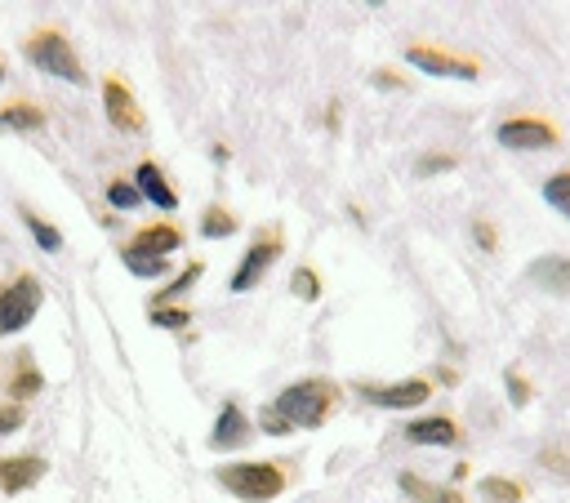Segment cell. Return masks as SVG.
<instances>
[{
    "mask_svg": "<svg viewBox=\"0 0 570 503\" xmlns=\"http://www.w3.org/2000/svg\"><path fill=\"white\" fill-rule=\"evenodd\" d=\"M338 401H343V392H338V383L334 378H298V383H289L276 401H272V410L289 423V432L294 427H325L330 418H334V410H338Z\"/></svg>",
    "mask_w": 570,
    "mask_h": 503,
    "instance_id": "obj_1",
    "label": "cell"
},
{
    "mask_svg": "<svg viewBox=\"0 0 570 503\" xmlns=\"http://www.w3.org/2000/svg\"><path fill=\"white\" fill-rule=\"evenodd\" d=\"M289 472L285 463H272V458H254V463H223L214 467V481L240 499V503H272L285 485H289Z\"/></svg>",
    "mask_w": 570,
    "mask_h": 503,
    "instance_id": "obj_2",
    "label": "cell"
},
{
    "mask_svg": "<svg viewBox=\"0 0 570 503\" xmlns=\"http://www.w3.org/2000/svg\"><path fill=\"white\" fill-rule=\"evenodd\" d=\"M22 58L36 67V71H49L53 80H67V85H89V71H85V62H80V53H76V45L58 31V27H36V31H27V40H22Z\"/></svg>",
    "mask_w": 570,
    "mask_h": 503,
    "instance_id": "obj_3",
    "label": "cell"
},
{
    "mask_svg": "<svg viewBox=\"0 0 570 503\" xmlns=\"http://www.w3.org/2000/svg\"><path fill=\"white\" fill-rule=\"evenodd\" d=\"M45 303V285L36 280V272H13V280H4L0 289V334H18L36 320Z\"/></svg>",
    "mask_w": 570,
    "mask_h": 503,
    "instance_id": "obj_4",
    "label": "cell"
},
{
    "mask_svg": "<svg viewBox=\"0 0 570 503\" xmlns=\"http://www.w3.org/2000/svg\"><path fill=\"white\" fill-rule=\"evenodd\" d=\"M285 254V236H281V227L272 223V227H263L254 240H249V249L240 254V263H236V272H232V294H245V289H254L267 272H272V263Z\"/></svg>",
    "mask_w": 570,
    "mask_h": 503,
    "instance_id": "obj_5",
    "label": "cell"
},
{
    "mask_svg": "<svg viewBox=\"0 0 570 503\" xmlns=\"http://www.w3.org/2000/svg\"><path fill=\"white\" fill-rule=\"evenodd\" d=\"M405 62L419 67V71H428V76H441V80H476L481 76L476 58H459V53H445L436 45H410L405 49Z\"/></svg>",
    "mask_w": 570,
    "mask_h": 503,
    "instance_id": "obj_6",
    "label": "cell"
},
{
    "mask_svg": "<svg viewBox=\"0 0 570 503\" xmlns=\"http://www.w3.org/2000/svg\"><path fill=\"white\" fill-rule=\"evenodd\" d=\"M102 111H107V120L120 129V134H142V107H138V98H134V89L125 85V76H107L102 80Z\"/></svg>",
    "mask_w": 570,
    "mask_h": 503,
    "instance_id": "obj_7",
    "label": "cell"
},
{
    "mask_svg": "<svg viewBox=\"0 0 570 503\" xmlns=\"http://www.w3.org/2000/svg\"><path fill=\"white\" fill-rule=\"evenodd\" d=\"M499 147L508 151H539V147H552L557 142V129L543 120V116H512L494 129Z\"/></svg>",
    "mask_w": 570,
    "mask_h": 503,
    "instance_id": "obj_8",
    "label": "cell"
},
{
    "mask_svg": "<svg viewBox=\"0 0 570 503\" xmlns=\"http://www.w3.org/2000/svg\"><path fill=\"white\" fill-rule=\"evenodd\" d=\"M361 396L379 410H410L432 401V383L428 378H401V383H361Z\"/></svg>",
    "mask_w": 570,
    "mask_h": 503,
    "instance_id": "obj_9",
    "label": "cell"
},
{
    "mask_svg": "<svg viewBox=\"0 0 570 503\" xmlns=\"http://www.w3.org/2000/svg\"><path fill=\"white\" fill-rule=\"evenodd\" d=\"M183 249V227L178 223H147L134 231V240L120 245V254H142V258H169Z\"/></svg>",
    "mask_w": 570,
    "mask_h": 503,
    "instance_id": "obj_10",
    "label": "cell"
},
{
    "mask_svg": "<svg viewBox=\"0 0 570 503\" xmlns=\"http://www.w3.org/2000/svg\"><path fill=\"white\" fill-rule=\"evenodd\" d=\"M249 418H245V410L236 405V401H227L223 410H218V418H214V427H209V445L214 450H236V445H245L249 441Z\"/></svg>",
    "mask_w": 570,
    "mask_h": 503,
    "instance_id": "obj_11",
    "label": "cell"
},
{
    "mask_svg": "<svg viewBox=\"0 0 570 503\" xmlns=\"http://www.w3.org/2000/svg\"><path fill=\"white\" fill-rule=\"evenodd\" d=\"M134 187L142 191V200H151L156 209H178V191L169 187V178L160 174V165L156 160H138V169H134Z\"/></svg>",
    "mask_w": 570,
    "mask_h": 503,
    "instance_id": "obj_12",
    "label": "cell"
},
{
    "mask_svg": "<svg viewBox=\"0 0 570 503\" xmlns=\"http://www.w3.org/2000/svg\"><path fill=\"white\" fill-rule=\"evenodd\" d=\"M45 476V458L40 454H9L0 458V494H18L27 485H36Z\"/></svg>",
    "mask_w": 570,
    "mask_h": 503,
    "instance_id": "obj_13",
    "label": "cell"
},
{
    "mask_svg": "<svg viewBox=\"0 0 570 503\" xmlns=\"http://www.w3.org/2000/svg\"><path fill=\"white\" fill-rule=\"evenodd\" d=\"M0 129L40 134L45 129V107L36 98H9V102H0Z\"/></svg>",
    "mask_w": 570,
    "mask_h": 503,
    "instance_id": "obj_14",
    "label": "cell"
},
{
    "mask_svg": "<svg viewBox=\"0 0 570 503\" xmlns=\"http://www.w3.org/2000/svg\"><path fill=\"white\" fill-rule=\"evenodd\" d=\"M405 441L410 445H454L459 441V427H454V418L432 414V418H414L405 427Z\"/></svg>",
    "mask_w": 570,
    "mask_h": 503,
    "instance_id": "obj_15",
    "label": "cell"
},
{
    "mask_svg": "<svg viewBox=\"0 0 570 503\" xmlns=\"http://www.w3.org/2000/svg\"><path fill=\"white\" fill-rule=\"evenodd\" d=\"M396 485H401V494H410L414 503H468L454 485H436V481H423V476H414V472H401Z\"/></svg>",
    "mask_w": 570,
    "mask_h": 503,
    "instance_id": "obj_16",
    "label": "cell"
},
{
    "mask_svg": "<svg viewBox=\"0 0 570 503\" xmlns=\"http://www.w3.org/2000/svg\"><path fill=\"white\" fill-rule=\"evenodd\" d=\"M530 280L543 285L548 294H570V258H561V254H543V258H534Z\"/></svg>",
    "mask_w": 570,
    "mask_h": 503,
    "instance_id": "obj_17",
    "label": "cell"
},
{
    "mask_svg": "<svg viewBox=\"0 0 570 503\" xmlns=\"http://www.w3.org/2000/svg\"><path fill=\"white\" fill-rule=\"evenodd\" d=\"M45 387V374L31 365V356H18V369H13V378H9V401H31L36 392Z\"/></svg>",
    "mask_w": 570,
    "mask_h": 503,
    "instance_id": "obj_18",
    "label": "cell"
},
{
    "mask_svg": "<svg viewBox=\"0 0 570 503\" xmlns=\"http://www.w3.org/2000/svg\"><path fill=\"white\" fill-rule=\"evenodd\" d=\"M22 209V223H27V231H31V240L45 249V254H58L62 249V231L53 227V223H45L36 209H27V205H18Z\"/></svg>",
    "mask_w": 570,
    "mask_h": 503,
    "instance_id": "obj_19",
    "label": "cell"
},
{
    "mask_svg": "<svg viewBox=\"0 0 570 503\" xmlns=\"http://www.w3.org/2000/svg\"><path fill=\"white\" fill-rule=\"evenodd\" d=\"M240 223H236V214L227 209V205H209L205 214H200V236L205 240H223V236H232Z\"/></svg>",
    "mask_w": 570,
    "mask_h": 503,
    "instance_id": "obj_20",
    "label": "cell"
},
{
    "mask_svg": "<svg viewBox=\"0 0 570 503\" xmlns=\"http://www.w3.org/2000/svg\"><path fill=\"white\" fill-rule=\"evenodd\" d=\"M543 200H548L561 218H570V169H561V174H552V178L543 183Z\"/></svg>",
    "mask_w": 570,
    "mask_h": 503,
    "instance_id": "obj_21",
    "label": "cell"
},
{
    "mask_svg": "<svg viewBox=\"0 0 570 503\" xmlns=\"http://www.w3.org/2000/svg\"><path fill=\"white\" fill-rule=\"evenodd\" d=\"M196 280H200V263H191V267H187L178 280H169V285L156 294V307H174V303H178V294H187Z\"/></svg>",
    "mask_w": 570,
    "mask_h": 503,
    "instance_id": "obj_22",
    "label": "cell"
},
{
    "mask_svg": "<svg viewBox=\"0 0 570 503\" xmlns=\"http://www.w3.org/2000/svg\"><path fill=\"white\" fill-rule=\"evenodd\" d=\"M481 494H485L490 503H521V485L508 481V476H485V481H481Z\"/></svg>",
    "mask_w": 570,
    "mask_h": 503,
    "instance_id": "obj_23",
    "label": "cell"
},
{
    "mask_svg": "<svg viewBox=\"0 0 570 503\" xmlns=\"http://www.w3.org/2000/svg\"><path fill=\"white\" fill-rule=\"evenodd\" d=\"M107 200H111L116 209H138V205H142V191H138L129 178H111V183H107Z\"/></svg>",
    "mask_w": 570,
    "mask_h": 503,
    "instance_id": "obj_24",
    "label": "cell"
},
{
    "mask_svg": "<svg viewBox=\"0 0 570 503\" xmlns=\"http://www.w3.org/2000/svg\"><path fill=\"white\" fill-rule=\"evenodd\" d=\"M289 294H298L303 303H316V298H321V276H316L312 267H298V272L289 276Z\"/></svg>",
    "mask_w": 570,
    "mask_h": 503,
    "instance_id": "obj_25",
    "label": "cell"
},
{
    "mask_svg": "<svg viewBox=\"0 0 570 503\" xmlns=\"http://www.w3.org/2000/svg\"><path fill=\"white\" fill-rule=\"evenodd\" d=\"M120 263L134 272V276H160L169 272V258H142V254H120Z\"/></svg>",
    "mask_w": 570,
    "mask_h": 503,
    "instance_id": "obj_26",
    "label": "cell"
},
{
    "mask_svg": "<svg viewBox=\"0 0 570 503\" xmlns=\"http://www.w3.org/2000/svg\"><path fill=\"white\" fill-rule=\"evenodd\" d=\"M187 320H191V312L178 307V303L174 307H151V325H160V329H183Z\"/></svg>",
    "mask_w": 570,
    "mask_h": 503,
    "instance_id": "obj_27",
    "label": "cell"
},
{
    "mask_svg": "<svg viewBox=\"0 0 570 503\" xmlns=\"http://www.w3.org/2000/svg\"><path fill=\"white\" fill-rule=\"evenodd\" d=\"M27 423V410L18 405V401H4L0 405V436H9V432H18Z\"/></svg>",
    "mask_w": 570,
    "mask_h": 503,
    "instance_id": "obj_28",
    "label": "cell"
},
{
    "mask_svg": "<svg viewBox=\"0 0 570 503\" xmlns=\"http://www.w3.org/2000/svg\"><path fill=\"white\" fill-rule=\"evenodd\" d=\"M258 427H263L267 436H289V423H285V418H281V414H276L272 405H267V410L258 414Z\"/></svg>",
    "mask_w": 570,
    "mask_h": 503,
    "instance_id": "obj_29",
    "label": "cell"
},
{
    "mask_svg": "<svg viewBox=\"0 0 570 503\" xmlns=\"http://www.w3.org/2000/svg\"><path fill=\"white\" fill-rule=\"evenodd\" d=\"M508 392H512V405H525L530 401V387H525L521 374H508Z\"/></svg>",
    "mask_w": 570,
    "mask_h": 503,
    "instance_id": "obj_30",
    "label": "cell"
},
{
    "mask_svg": "<svg viewBox=\"0 0 570 503\" xmlns=\"http://www.w3.org/2000/svg\"><path fill=\"white\" fill-rule=\"evenodd\" d=\"M454 160L450 156H428V160H419V174H441V169H450Z\"/></svg>",
    "mask_w": 570,
    "mask_h": 503,
    "instance_id": "obj_31",
    "label": "cell"
},
{
    "mask_svg": "<svg viewBox=\"0 0 570 503\" xmlns=\"http://www.w3.org/2000/svg\"><path fill=\"white\" fill-rule=\"evenodd\" d=\"M539 458H543V467H561V476H570V458H566V454H557V450H543Z\"/></svg>",
    "mask_w": 570,
    "mask_h": 503,
    "instance_id": "obj_32",
    "label": "cell"
},
{
    "mask_svg": "<svg viewBox=\"0 0 570 503\" xmlns=\"http://www.w3.org/2000/svg\"><path fill=\"white\" fill-rule=\"evenodd\" d=\"M476 240H481V249H494V231H490V223H476Z\"/></svg>",
    "mask_w": 570,
    "mask_h": 503,
    "instance_id": "obj_33",
    "label": "cell"
},
{
    "mask_svg": "<svg viewBox=\"0 0 570 503\" xmlns=\"http://www.w3.org/2000/svg\"><path fill=\"white\" fill-rule=\"evenodd\" d=\"M4 80H9V67H4V58H0V85H4Z\"/></svg>",
    "mask_w": 570,
    "mask_h": 503,
    "instance_id": "obj_34",
    "label": "cell"
},
{
    "mask_svg": "<svg viewBox=\"0 0 570 503\" xmlns=\"http://www.w3.org/2000/svg\"><path fill=\"white\" fill-rule=\"evenodd\" d=\"M0 289H4V285H0Z\"/></svg>",
    "mask_w": 570,
    "mask_h": 503,
    "instance_id": "obj_35",
    "label": "cell"
}]
</instances>
